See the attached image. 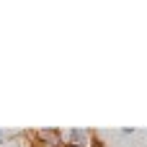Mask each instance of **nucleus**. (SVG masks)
Instances as JSON below:
<instances>
[{"label":"nucleus","instance_id":"obj_1","mask_svg":"<svg viewBox=\"0 0 147 147\" xmlns=\"http://www.w3.org/2000/svg\"><path fill=\"white\" fill-rule=\"evenodd\" d=\"M70 137H72V140H85V137H88V132H80V129H72V132H70Z\"/></svg>","mask_w":147,"mask_h":147}]
</instances>
